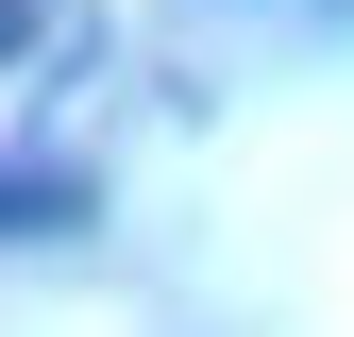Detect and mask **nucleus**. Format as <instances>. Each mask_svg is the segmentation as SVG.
I'll return each instance as SVG.
<instances>
[{
    "label": "nucleus",
    "instance_id": "obj_1",
    "mask_svg": "<svg viewBox=\"0 0 354 337\" xmlns=\"http://www.w3.org/2000/svg\"><path fill=\"white\" fill-rule=\"evenodd\" d=\"M0 202H17V236H34V253L102 220V186H84V168H51V152H17V186H0Z\"/></svg>",
    "mask_w": 354,
    "mask_h": 337
}]
</instances>
